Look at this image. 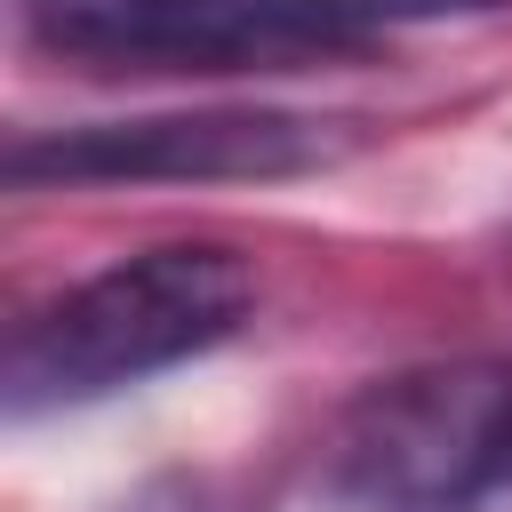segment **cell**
<instances>
[{
  "label": "cell",
  "instance_id": "2",
  "mask_svg": "<svg viewBox=\"0 0 512 512\" xmlns=\"http://www.w3.org/2000/svg\"><path fill=\"white\" fill-rule=\"evenodd\" d=\"M472 8L496 0H16L48 56L96 72H232Z\"/></svg>",
  "mask_w": 512,
  "mask_h": 512
},
{
  "label": "cell",
  "instance_id": "4",
  "mask_svg": "<svg viewBox=\"0 0 512 512\" xmlns=\"http://www.w3.org/2000/svg\"><path fill=\"white\" fill-rule=\"evenodd\" d=\"M352 152L344 120L312 112H144L8 144V184H272Z\"/></svg>",
  "mask_w": 512,
  "mask_h": 512
},
{
  "label": "cell",
  "instance_id": "3",
  "mask_svg": "<svg viewBox=\"0 0 512 512\" xmlns=\"http://www.w3.org/2000/svg\"><path fill=\"white\" fill-rule=\"evenodd\" d=\"M512 448L504 360H424L368 384L328 440V496L344 512H464Z\"/></svg>",
  "mask_w": 512,
  "mask_h": 512
},
{
  "label": "cell",
  "instance_id": "1",
  "mask_svg": "<svg viewBox=\"0 0 512 512\" xmlns=\"http://www.w3.org/2000/svg\"><path fill=\"white\" fill-rule=\"evenodd\" d=\"M248 312H256V272L216 240H168V248L120 256L8 336L0 408L24 424L48 408L104 400L176 360L216 352L224 336L248 328Z\"/></svg>",
  "mask_w": 512,
  "mask_h": 512
},
{
  "label": "cell",
  "instance_id": "5",
  "mask_svg": "<svg viewBox=\"0 0 512 512\" xmlns=\"http://www.w3.org/2000/svg\"><path fill=\"white\" fill-rule=\"evenodd\" d=\"M464 512H512V448H504V464H496V480L464 504Z\"/></svg>",
  "mask_w": 512,
  "mask_h": 512
}]
</instances>
